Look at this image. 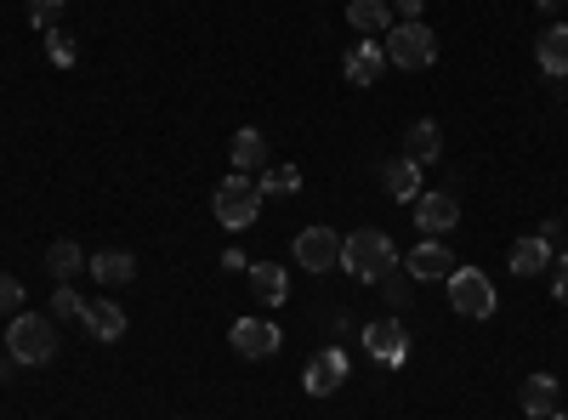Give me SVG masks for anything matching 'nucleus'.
<instances>
[{"label": "nucleus", "mask_w": 568, "mask_h": 420, "mask_svg": "<svg viewBox=\"0 0 568 420\" xmlns=\"http://www.w3.org/2000/svg\"><path fill=\"white\" fill-rule=\"evenodd\" d=\"M12 369H18V358H12L7 347H0V381H12Z\"/></svg>", "instance_id": "2f4dec72"}, {"label": "nucleus", "mask_w": 568, "mask_h": 420, "mask_svg": "<svg viewBox=\"0 0 568 420\" xmlns=\"http://www.w3.org/2000/svg\"><path fill=\"white\" fill-rule=\"evenodd\" d=\"M45 58H52L58 69H69V63H74L80 52H74V40H69L63 29H52V34H45Z\"/></svg>", "instance_id": "bb28decb"}, {"label": "nucleus", "mask_w": 568, "mask_h": 420, "mask_svg": "<svg viewBox=\"0 0 568 420\" xmlns=\"http://www.w3.org/2000/svg\"><path fill=\"white\" fill-rule=\"evenodd\" d=\"M245 278H251V296L262 307H284V301H291V273H284L278 262H251Z\"/></svg>", "instance_id": "f8f14e48"}, {"label": "nucleus", "mask_w": 568, "mask_h": 420, "mask_svg": "<svg viewBox=\"0 0 568 420\" xmlns=\"http://www.w3.org/2000/svg\"><path fill=\"white\" fill-rule=\"evenodd\" d=\"M342 267L353 278H364V285H382V278L398 267V245L387 239L382 227H358V233L342 239Z\"/></svg>", "instance_id": "f257e3e1"}, {"label": "nucleus", "mask_w": 568, "mask_h": 420, "mask_svg": "<svg viewBox=\"0 0 568 420\" xmlns=\"http://www.w3.org/2000/svg\"><path fill=\"white\" fill-rule=\"evenodd\" d=\"M364 352H369L375 363L398 369V363L409 358V330H404L398 318H375V324H364Z\"/></svg>", "instance_id": "0eeeda50"}, {"label": "nucleus", "mask_w": 568, "mask_h": 420, "mask_svg": "<svg viewBox=\"0 0 568 420\" xmlns=\"http://www.w3.org/2000/svg\"><path fill=\"white\" fill-rule=\"evenodd\" d=\"M382 188H387V199H404V205H409V199L420 194V165L404 160V154L387 160V165H382Z\"/></svg>", "instance_id": "aec40b11"}, {"label": "nucleus", "mask_w": 568, "mask_h": 420, "mask_svg": "<svg viewBox=\"0 0 568 420\" xmlns=\"http://www.w3.org/2000/svg\"><path fill=\"white\" fill-rule=\"evenodd\" d=\"M409 205H415L409 216H415V227L426 233V239H444V233L460 222V205H455V194H415Z\"/></svg>", "instance_id": "9d476101"}, {"label": "nucleus", "mask_w": 568, "mask_h": 420, "mask_svg": "<svg viewBox=\"0 0 568 420\" xmlns=\"http://www.w3.org/2000/svg\"><path fill=\"white\" fill-rule=\"evenodd\" d=\"M85 267H91V278H98V285H109V290H120V285H131V278H136V256H131V250H98Z\"/></svg>", "instance_id": "a211bd4d"}, {"label": "nucleus", "mask_w": 568, "mask_h": 420, "mask_svg": "<svg viewBox=\"0 0 568 420\" xmlns=\"http://www.w3.org/2000/svg\"><path fill=\"white\" fill-rule=\"evenodd\" d=\"M409 285H415V278H409V273H398V267L382 278V290H387V301H393V307H409Z\"/></svg>", "instance_id": "cd10ccee"}, {"label": "nucleus", "mask_w": 568, "mask_h": 420, "mask_svg": "<svg viewBox=\"0 0 568 420\" xmlns=\"http://www.w3.org/2000/svg\"><path fill=\"white\" fill-rule=\"evenodd\" d=\"M18 301H23V285H18L12 273H0V313H12Z\"/></svg>", "instance_id": "c85d7f7f"}, {"label": "nucleus", "mask_w": 568, "mask_h": 420, "mask_svg": "<svg viewBox=\"0 0 568 420\" xmlns=\"http://www.w3.org/2000/svg\"><path fill=\"white\" fill-rule=\"evenodd\" d=\"M291 250L307 273H329V267H342V233L336 227H302Z\"/></svg>", "instance_id": "423d86ee"}, {"label": "nucleus", "mask_w": 568, "mask_h": 420, "mask_svg": "<svg viewBox=\"0 0 568 420\" xmlns=\"http://www.w3.org/2000/svg\"><path fill=\"white\" fill-rule=\"evenodd\" d=\"M517 398H524V414H535V420H551V414H557V398H562V387H557V376H529Z\"/></svg>", "instance_id": "412c9836"}, {"label": "nucleus", "mask_w": 568, "mask_h": 420, "mask_svg": "<svg viewBox=\"0 0 568 420\" xmlns=\"http://www.w3.org/2000/svg\"><path fill=\"white\" fill-rule=\"evenodd\" d=\"M382 69H387V52H382L375 40H358L353 52L342 58V74H347L353 85H375V80H382Z\"/></svg>", "instance_id": "f3484780"}, {"label": "nucleus", "mask_w": 568, "mask_h": 420, "mask_svg": "<svg viewBox=\"0 0 568 420\" xmlns=\"http://www.w3.org/2000/svg\"><path fill=\"white\" fill-rule=\"evenodd\" d=\"M347 23H353L364 40H375V34H393L398 12H393V0H347Z\"/></svg>", "instance_id": "ddd939ff"}, {"label": "nucleus", "mask_w": 568, "mask_h": 420, "mask_svg": "<svg viewBox=\"0 0 568 420\" xmlns=\"http://www.w3.org/2000/svg\"><path fill=\"white\" fill-rule=\"evenodd\" d=\"M382 52H387L393 69H433L438 63V34L426 29V23H393Z\"/></svg>", "instance_id": "20e7f679"}, {"label": "nucleus", "mask_w": 568, "mask_h": 420, "mask_svg": "<svg viewBox=\"0 0 568 420\" xmlns=\"http://www.w3.org/2000/svg\"><path fill=\"white\" fill-rule=\"evenodd\" d=\"M506 267H511L517 278H540V273L551 267V245L540 239V233H524V239H511V256H506Z\"/></svg>", "instance_id": "2eb2a0df"}, {"label": "nucleus", "mask_w": 568, "mask_h": 420, "mask_svg": "<svg viewBox=\"0 0 568 420\" xmlns=\"http://www.w3.org/2000/svg\"><path fill=\"white\" fill-rule=\"evenodd\" d=\"M551 420H568V414H562V409H557V414H551Z\"/></svg>", "instance_id": "473e14b6"}, {"label": "nucleus", "mask_w": 568, "mask_h": 420, "mask_svg": "<svg viewBox=\"0 0 568 420\" xmlns=\"http://www.w3.org/2000/svg\"><path fill=\"white\" fill-rule=\"evenodd\" d=\"M557 301H562V307H568V250H562V256H557Z\"/></svg>", "instance_id": "7c9ffc66"}, {"label": "nucleus", "mask_w": 568, "mask_h": 420, "mask_svg": "<svg viewBox=\"0 0 568 420\" xmlns=\"http://www.w3.org/2000/svg\"><path fill=\"white\" fill-rule=\"evenodd\" d=\"M0 347H7L23 369H40V363H52V358H58V324H52V318H40V313H18Z\"/></svg>", "instance_id": "f03ea898"}, {"label": "nucleus", "mask_w": 568, "mask_h": 420, "mask_svg": "<svg viewBox=\"0 0 568 420\" xmlns=\"http://www.w3.org/2000/svg\"><path fill=\"white\" fill-rule=\"evenodd\" d=\"M444 285H449V307H455L460 318H489V313H495V285H489V273L455 267Z\"/></svg>", "instance_id": "39448f33"}, {"label": "nucleus", "mask_w": 568, "mask_h": 420, "mask_svg": "<svg viewBox=\"0 0 568 420\" xmlns=\"http://www.w3.org/2000/svg\"><path fill=\"white\" fill-rule=\"evenodd\" d=\"M85 262H91V256H85L80 245H69V239H58L52 250H45V267H52V278H58V285H63V278H74Z\"/></svg>", "instance_id": "5701e85b"}, {"label": "nucleus", "mask_w": 568, "mask_h": 420, "mask_svg": "<svg viewBox=\"0 0 568 420\" xmlns=\"http://www.w3.org/2000/svg\"><path fill=\"white\" fill-rule=\"evenodd\" d=\"M342 381H347V352H342V347H318V352L307 358V369H302V387H307L313 398L342 392Z\"/></svg>", "instance_id": "6e6552de"}, {"label": "nucleus", "mask_w": 568, "mask_h": 420, "mask_svg": "<svg viewBox=\"0 0 568 420\" xmlns=\"http://www.w3.org/2000/svg\"><path fill=\"white\" fill-rule=\"evenodd\" d=\"M460 262H455V250L444 245V239H420L409 256H404V273L415 278V285H426V278H449Z\"/></svg>", "instance_id": "9b49d317"}, {"label": "nucleus", "mask_w": 568, "mask_h": 420, "mask_svg": "<svg viewBox=\"0 0 568 420\" xmlns=\"http://www.w3.org/2000/svg\"><path fill=\"white\" fill-rule=\"evenodd\" d=\"M80 324H85V330L91 336H98V341H120L125 336V313H120V301H85V313H80Z\"/></svg>", "instance_id": "6ab92c4d"}, {"label": "nucleus", "mask_w": 568, "mask_h": 420, "mask_svg": "<svg viewBox=\"0 0 568 420\" xmlns=\"http://www.w3.org/2000/svg\"><path fill=\"white\" fill-rule=\"evenodd\" d=\"M262 182L256 176H240V171H233L227 182H216V194H211V211H216V222L222 227H233V233H245L256 216H262Z\"/></svg>", "instance_id": "7ed1b4c3"}, {"label": "nucleus", "mask_w": 568, "mask_h": 420, "mask_svg": "<svg viewBox=\"0 0 568 420\" xmlns=\"http://www.w3.org/2000/svg\"><path fill=\"white\" fill-rule=\"evenodd\" d=\"M227 341H233V352H240V358H273L284 336H278V324H267V318H233Z\"/></svg>", "instance_id": "1a4fd4ad"}, {"label": "nucleus", "mask_w": 568, "mask_h": 420, "mask_svg": "<svg viewBox=\"0 0 568 420\" xmlns=\"http://www.w3.org/2000/svg\"><path fill=\"white\" fill-rule=\"evenodd\" d=\"M227 160H233V171H240V176H262L267 171V136L262 131H233Z\"/></svg>", "instance_id": "dca6fc26"}, {"label": "nucleus", "mask_w": 568, "mask_h": 420, "mask_svg": "<svg viewBox=\"0 0 568 420\" xmlns=\"http://www.w3.org/2000/svg\"><path fill=\"white\" fill-rule=\"evenodd\" d=\"M80 313H85V296H74L69 285H58V290H52V318L63 324V318H80Z\"/></svg>", "instance_id": "a878e982"}, {"label": "nucleus", "mask_w": 568, "mask_h": 420, "mask_svg": "<svg viewBox=\"0 0 568 420\" xmlns=\"http://www.w3.org/2000/svg\"><path fill=\"white\" fill-rule=\"evenodd\" d=\"M438 154H444V131H438V120H415V125L404 131V160H415V165L426 171V165H438Z\"/></svg>", "instance_id": "4468645a"}, {"label": "nucleus", "mask_w": 568, "mask_h": 420, "mask_svg": "<svg viewBox=\"0 0 568 420\" xmlns=\"http://www.w3.org/2000/svg\"><path fill=\"white\" fill-rule=\"evenodd\" d=\"M535 58H540V69H546V74H568V23L540 29V40H535Z\"/></svg>", "instance_id": "4be33fe9"}, {"label": "nucleus", "mask_w": 568, "mask_h": 420, "mask_svg": "<svg viewBox=\"0 0 568 420\" xmlns=\"http://www.w3.org/2000/svg\"><path fill=\"white\" fill-rule=\"evenodd\" d=\"M420 7H426V0H393V12H398L404 23H420Z\"/></svg>", "instance_id": "c756f323"}, {"label": "nucleus", "mask_w": 568, "mask_h": 420, "mask_svg": "<svg viewBox=\"0 0 568 420\" xmlns=\"http://www.w3.org/2000/svg\"><path fill=\"white\" fill-rule=\"evenodd\" d=\"M256 182H262V194H302V171L296 165H267Z\"/></svg>", "instance_id": "b1692460"}, {"label": "nucleus", "mask_w": 568, "mask_h": 420, "mask_svg": "<svg viewBox=\"0 0 568 420\" xmlns=\"http://www.w3.org/2000/svg\"><path fill=\"white\" fill-rule=\"evenodd\" d=\"M29 23L52 34V29L63 23V0H29Z\"/></svg>", "instance_id": "393cba45"}]
</instances>
